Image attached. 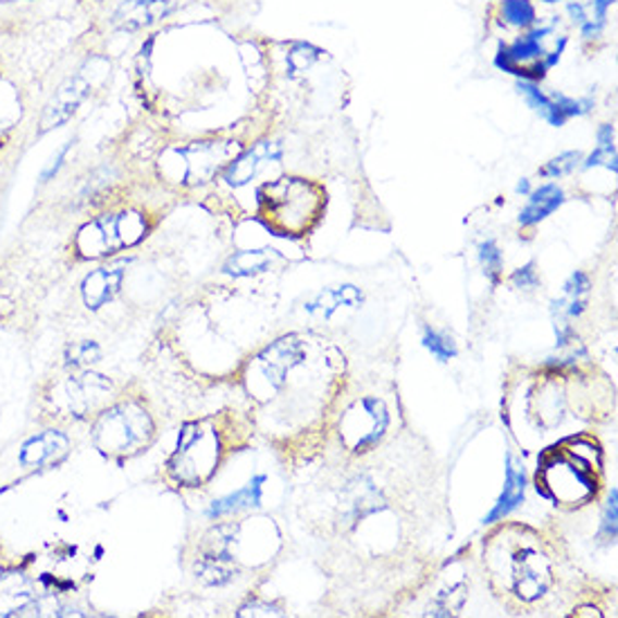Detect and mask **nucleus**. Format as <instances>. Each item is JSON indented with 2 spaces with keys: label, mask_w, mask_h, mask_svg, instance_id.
Returning a JSON list of instances; mask_svg holds the SVG:
<instances>
[{
  "label": "nucleus",
  "mask_w": 618,
  "mask_h": 618,
  "mask_svg": "<svg viewBox=\"0 0 618 618\" xmlns=\"http://www.w3.org/2000/svg\"><path fill=\"white\" fill-rule=\"evenodd\" d=\"M552 580V569L544 556H540L533 548H522V552L512 554L510 560V585L512 592L522 601L540 598Z\"/></svg>",
  "instance_id": "obj_9"
},
{
  "label": "nucleus",
  "mask_w": 618,
  "mask_h": 618,
  "mask_svg": "<svg viewBox=\"0 0 618 618\" xmlns=\"http://www.w3.org/2000/svg\"><path fill=\"white\" fill-rule=\"evenodd\" d=\"M544 3H558V0H544Z\"/></svg>",
  "instance_id": "obj_31"
},
{
  "label": "nucleus",
  "mask_w": 618,
  "mask_h": 618,
  "mask_svg": "<svg viewBox=\"0 0 618 618\" xmlns=\"http://www.w3.org/2000/svg\"><path fill=\"white\" fill-rule=\"evenodd\" d=\"M552 32L548 27H542V29H533L529 32L527 37L518 39L512 46H502L497 57H495V65L499 67V71L504 73H510L515 77H520V67L522 63H529V61H535V59H544L546 57V50L542 48V37H546V34ZM540 63V61H535ZM544 65V63H542ZM546 67V65H544Z\"/></svg>",
  "instance_id": "obj_12"
},
{
  "label": "nucleus",
  "mask_w": 618,
  "mask_h": 618,
  "mask_svg": "<svg viewBox=\"0 0 618 618\" xmlns=\"http://www.w3.org/2000/svg\"><path fill=\"white\" fill-rule=\"evenodd\" d=\"M265 484V477H255L252 482L242 489V491H236L223 499H217L210 508V518H221V515H227V512H234V510H242V508H252L261 502V486Z\"/></svg>",
  "instance_id": "obj_18"
},
{
  "label": "nucleus",
  "mask_w": 618,
  "mask_h": 618,
  "mask_svg": "<svg viewBox=\"0 0 618 618\" xmlns=\"http://www.w3.org/2000/svg\"><path fill=\"white\" fill-rule=\"evenodd\" d=\"M598 164H605L611 171L618 169V164H616V149H614V128L609 124H605L598 131V149L588 158L585 169H592V166H598Z\"/></svg>",
  "instance_id": "obj_21"
},
{
  "label": "nucleus",
  "mask_w": 618,
  "mask_h": 618,
  "mask_svg": "<svg viewBox=\"0 0 618 618\" xmlns=\"http://www.w3.org/2000/svg\"><path fill=\"white\" fill-rule=\"evenodd\" d=\"M147 217L137 210L101 214L79 227L75 246L82 257H107L140 244L147 236Z\"/></svg>",
  "instance_id": "obj_4"
},
{
  "label": "nucleus",
  "mask_w": 618,
  "mask_h": 618,
  "mask_svg": "<svg viewBox=\"0 0 618 618\" xmlns=\"http://www.w3.org/2000/svg\"><path fill=\"white\" fill-rule=\"evenodd\" d=\"M50 0H0V21L18 23L25 18H37Z\"/></svg>",
  "instance_id": "obj_20"
},
{
  "label": "nucleus",
  "mask_w": 618,
  "mask_h": 618,
  "mask_svg": "<svg viewBox=\"0 0 618 618\" xmlns=\"http://www.w3.org/2000/svg\"><path fill=\"white\" fill-rule=\"evenodd\" d=\"M124 280L122 268H99L84 280V299L90 308H101L115 297Z\"/></svg>",
  "instance_id": "obj_15"
},
{
  "label": "nucleus",
  "mask_w": 618,
  "mask_h": 618,
  "mask_svg": "<svg viewBox=\"0 0 618 618\" xmlns=\"http://www.w3.org/2000/svg\"><path fill=\"white\" fill-rule=\"evenodd\" d=\"M518 191H520V194H527V191H529V183H527V181H522V183L518 185Z\"/></svg>",
  "instance_id": "obj_30"
},
{
  "label": "nucleus",
  "mask_w": 618,
  "mask_h": 618,
  "mask_svg": "<svg viewBox=\"0 0 618 618\" xmlns=\"http://www.w3.org/2000/svg\"><path fill=\"white\" fill-rule=\"evenodd\" d=\"M221 448L223 441L214 419L187 423L178 436V448L169 461V470L176 474L181 484L200 486L219 466Z\"/></svg>",
  "instance_id": "obj_3"
},
{
  "label": "nucleus",
  "mask_w": 618,
  "mask_h": 618,
  "mask_svg": "<svg viewBox=\"0 0 618 618\" xmlns=\"http://www.w3.org/2000/svg\"><path fill=\"white\" fill-rule=\"evenodd\" d=\"M565 291H567V295H569L567 316H569V318L580 316V313H582V306H585V301H582V297H585L588 291H590V280H588L582 272H576V274H571V280L567 282Z\"/></svg>",
  "instance_id": "obj_24"
},
{
  "label": "nucleus",
  "mask_w": 618,
  "mask_h": 618,
  "mask_svg": "<svg viewBox=\"0 0 618 618\" xmlns=\"http://www.w3.org/2000/svg\"><path fill=\"white\" fill-rule=\"evenodd\" d=\"M580 162V153L578 151H567L558 158H554L552 162H548L546 166H542L540 174L542 176H552V178H558V176H565V174H571V171L576 169V164Z\"/></svg>",
  "instance_id": "obj_25"
},
{
  "label": "nucleus",
  "mask_w": 618,
  "mask_h": 618,
  "mask_svg": "<svg viewBox=\"0 0 618 618\" xmlns=\"http://www.w3.org/2000/svg\"><path fill=\"white\" fill-rule=\"evenodd\" d=\"M518 90L527 97L529 107L535 109L552 126H563L569 120L565 109H563V104H560V95L558 92H554L552 97H548L533 82H520Z\"/></svg>",
  "instance_id": "obj_17"
},
{
  "label": "nucleus",
  "mask_w": 618,
  "mask_h": 618,
  "mask_svg": "<svg viewBox=\"0 0 618 618\" xmlns=\"http://www.w3.org/2000/svg\"><path fill=\"white\" fill-rule=\"evenodd\" d=\"M282 158V147L274 143H261L255 149L246 151L244 156H238L230 162L225 169V181L232 187H244L248 185L255 176H259L265 166L272 162H277Z\"/></svg>",
  "instance_id": "obj_11"
},
{
  "label": "nucleus",
  "mask_w": 618,
  "mask_h": 618,
  "mask_svg": "<svg viewBox=\"0 0 618 618\" xmlns=\"http://www.w3.org/2000/svg\"><path fill=\"white\" fill-rule=\"evenodd\" d=\"M174 10L171 0H122L111 23L120 32H140L174 14Z\"/></svg>",
  "instance_id": "obj_10"
},
{
  "label": "nucleus",
  "mask_w": 618,
  "mask_h": 618,
  "mask_svg": "<svg viewBox=\"0 0 618 618\" xmlns=\"http://www.w3.org/2000/svg\"><path fill=\"white\" fill-rule=\"evenodd\" d=\"M95 432L97 443L104 448V453H126L147 441L151 434V421L143 409L120 405L107 411V417H101Z\"/></svg>",
  "instance_id": "obj_7"
},
{
  "label": "nucleus",
  "mask_w": 618,
  "mask_h": 618,
  "mask_svg": "<svg viewBox=\"0 0 618 618\" xmlns=\"http://www.w3.org/2000/svg\"><path fill=\"white\" fill-rule=\"evenodd\" d=\"M259 219L280 236H304L320 221L326 194L306 178H280L257 191Z\"/></svg>",
  "instance_id": "obj_1"
},
{
  "label": "nucleus",
  "mask_w": 618,
  "mask_h": 618,
  "mask_svg": "<svg viewBox=\"0 0 618 618\" xmlns=\"http://www.w3.org/2000/svg\"><path fill=\"white\" fill-rule=\"evenodd\" d=\"M618 493L611 491V499L607 504V510H605V518H603V533L607 537H614L616 535V510H618Z\"/></svg>",
  "instance_id": "obj_27"
},
{
  "label": "nucleus",
  "mask_w": 618,
  "mask_h": 618,
  "mask_svg": "<svg viewBox=\"0 0 618 618\" xmlns=\"http://www.w3.org/2000/svg\"><path fill=\"white\" fill-rule=\"evenodd\" d=\"M565 202V191L558 185H544L537 191L531 194L529 205L520 214L522 225H535L544 221L546 217H552L560 205Z\"/></svg>",
  "instance_id": "obj_16"
},
{
  "label": "nucleus",
  "mask_w": 618,
  "mask_h": 618,
  "mask_svg": "<svg viewBox=\"0 0 618 618\" xmlns=\"http://www.w3.org/2000/svg\"><path fill=\"white\" fill-rule=\"evenodd\" d=\"M387 425L390 415L385 403L381 398L364 396L345 411L339 423V434L347 448H351L354 453H367L383 438Z\"/></svg>",
  "instance_id": "obj_6"
},
{
  "label": "nucleus",
  "mask_w": 618,
  "mask_h": 618,
  "mask_svg": "<svg viewBox=\"0 0 618 618\" xmlns=\"http://www.w3.org/2000/svg\"><path fill=\"white\" fill-rule=\"evenodd\" d=\"M614 3V0H594V12H596V25H605V16H607V8Z\"/></svg>",
  "instance_id": "obj_29"
},
{
  "label": "nucleus",
  "mask_w": 618,
  "mask_h": 618,
  "mask_svg": "<svg viewBox=\"0 0 618 618\" xmlns=\"http://www.w3.org/2000/svg\"><path fill=\"white\" fill-rule=\"evenodd\" d=\"M272 257L268 255V250H246L234 255L227 265L225 272L234 274V277H250L255 272H261L270 265Z\"/></svg>",
  "instance_id": "obj_19"
},
{
  "label": "nucleus",
  "mask_w": 618,
  "mask_h": 618,
  "mask_svg": "<svg viewBox=\"0 0 618 618\" xmlns=\"http://www.w3.org/2000/svg\"><path fill=\"white\" fill-rule=\"evenodd\" d=\"M362 301V293L356 286H337L318 293L311 301H306V313L318 320H331L342 308H354Z\"/></svg>",
  "instance_id": "obj_13"
},
{
  "label": "nucleus",
  "mask_w": 618,
  "mask_h": 618,
  "mask_svg": "<svg viewBox=\"0 0 618 618\" xmlns=\"http://www.w3.org/2000/svg\"><path fill=\"white\" fill-rule=\"evenodd\" d=\"M423 345L425 349L432 351V356L441 362H448L450 358L457 356V347H455V342L453 337H448L445 333H438L434 329H425V335H423Z\"/></svg>",
  "instance_id": "obj_23"
},
{
  "label": "nucleus",
  "mask_w": 618,
  "mask_h": 618,
  "mask_svg": "<svg viewBox=\"0 0 618 618\" xmlns=\"http://www.w3.org/2000/svg\"><path fill=\"white\" fill-rule=\"evenodd\" d=\"M524 489H527V477H524V468L518 466V461H515L512 457H508V468H506V486H504V493L502 497L497 499L495 508L486 515V524H493L502 518H506V515L515 508V506H520L524 502Z\"/></svg>",
  "instance_id": "obj_14"
},
{
  "label": "nucleus",
  "mask_w": 618,
  "mask_h": 618,
  "mask_svg": "<svg viewBox=\"0 0 618 618\" xmlns=\"http://www.w3.org/2000/svg\"><path fill=\"white\" fill-rule=\"evenodd\" d=\"M479 255H482V263L486 268L489 277L493 282H497L499 272H502V252H499V248L493 242H486V244H482V248H479Z\"/></svg>",
  "instance_id": "obj_26"
},
{
  "label": "nucleus",
  "mask_w": 618,
  "mask_h": 618,
  "mask_svg": "<svg viewBox=\"0 0 618 618\" xmlns=\"http://www.w3.org/2000/svg\"><path fill=\"white\" fill-rule=\"evenodd\" d=\"M86 73H88L86 65L79 67L75 75L65 77L59 84V88L52 92L50 101L41 113V133L65 124L79 111V107L84 104L86 97L90 95V88H92V82Z\"/></svg>",
  "instance_id": "obj_8"
},
{
  "label": "nucleus",
  "mask_w": 618,
  "mask_h": 618,
  "mask_svg": "<svg viewBox=\"0 0 618 618\" xmlns=\"http://www.w3.org/2000/svg\"><path fill=\"white\" fill-rule=\"evenodd\" d=\"M537 491L552 497L558 504L580 506L596 495L594 466L590 459L565 445L552 448L542 457V466L537 470Z\"/></svg>",
  "instance_id": "obj_2"
},
{
  "label": "nucleus",
  "mask_w": 618,
  "mask_h": 618,
  "mask_svg": "<svg viewBox=\"0 0 618 618\" xmlns=\"http://www.w3.org/2000/svg\"><path fill=\"white\" fill-rule=\"evenodd\" d=\"M502 16L515 27H529L535 23V8L529 0H504Z\"/></svg>",
  "instance_id": "obj_22"
},
{
  "label": "nucleus",
  "mask_w": 618,
  "mask_h": 618,
  "mask_svg": "<svg viewBox=\"0 0 618 618\" xmlns=\"http://www.w3.org/2000/svg\"><path fill=\"white\" fill-rule=\"evenodd\" d=\"M230 158V145L223 143H194L187 147H171L160 158L164 174L183 185L208 183Z\"/></svg>",
  "instance_id": "obj_5"
},
{
  "label": "nucleus",
  "mask_w": 618,
  "mask_h": 618,
  "mask_svg": "<svg viewBox=\"0 0 618 618\" xmlns=\"http://www.w3.org/2000/svg\"><path fill=\"white\" fill-rule=\"evenodd\" d=\"M512 284L518 286V288H533V286H537V274L533 270V263H529V265H524V268H520L518 272H515L512 274Z\"/></svg>",
  "instance_id": "obj_28"
}]
</instances>
